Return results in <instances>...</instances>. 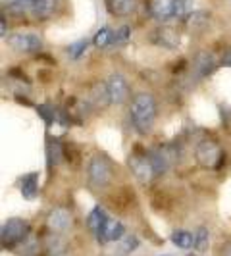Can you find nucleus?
I'll use <instances>...</instances> for the list:
<instances>
[{
  "label": "nucleus",
  "instance_id": "1",
  "mask_svg": "<svg viewBox=\"0 0 231 256\" xmlns=\"http://www.w3.org/2000/svg\"><path fill=\"white\" fill-rule=\"evenodd\" d=\"M131 124L141 135H146L154 126L156 120V100L150 92H137L131 100L129 108Z\"/></svg>",
  "mask_w": 231,
  "mask_h": 256
},
{
  "label": "nucleus",
  "instance_id": "2",
  "mask_svg": "<svg viewBox=\"0 0 231 256\" xmlns=\"http://www.w3.org/2000/svg\"><path fill=\"white\" fill-rule=\"evenodd\" d=\"M194 158L196 162L200 164L206 170H216V168L222 164V158H224V152L220 148V144L212 139H204L196 144L194 148Z\"/></svg>",
  "mask_w": 231,
  "mask_h": 256
},
{
  "label": "nucleus",
  "instance_id": "3",
  "mask_svg": "<svg viewBox=\"0 0 231 256\" xmlns=\"http://www.w3.org/2000/svg\"><path fill=\"white\" fill-rule=\"evenodd\" d=\"M87 178H89L90 187L94 189H104L110 180H112V168H110V162L96 154L92 156V160L89 162V168H87Z\"/></svg>",
  "mask_w": 231,
  "mask_h": 256
},
{
  "label": "nucleus",
  "instance_id": "4",
  "mask_svg": "<svg viewBox=\"0 0 231 256\" xmlns=\"http://www.w3.org/2000/svg\"><path fill=\"white\" fill-rule=\"evenodd\" d=\"M27 237H29V226H27V222H24V220L12 218L2 226L0 239H2V244L6 248H12L14 244L24 243Z\"/></svg>",
  "mask_w": 231,
  "mask_h": 256
},
{
  "label": "nucleus",
  "instance_id": "5",
  "mask_svg": "<svg viewBox=\"0 0 231 256\" xmlns=\"http://www.w3.org/2000/svg\"><path fill=\"white\" fill-rule=\"evenodd\" d=\"M6 42L10 48H14L16 52H24V54H33L42 48L40 37L33 33H14L6 37Z\"/></svg>",
  "mask_w": 231,
  "mask_h": 256
},
{
  "label": "nucleus",
  "instance_id": "6",
  "mask_svg": "<svg viewBox=\"0 0 231 256\" xmlns=\"http://www.w3.org/2000/svg\"><path fill=\"white\" fill-rule=\"evenodd\" d=\"M129 168H131V174L137 178L139 183L146 185L148 181H152L156 178V172H154V166L150 158H148V154L146 156H141V154L129 156Z\"/></svg>",
  "mask_w": 231,
  "mask_h": 256
},
{
  "label": "nucleus",
  "instance_id": "7",
  "mask_svg": "<svg viewBox=\"0 0 231 256\" xmlns=\"http://www.w3.org/2000/svg\"><path fill=\"white\" fill-rule=\"evenodd\" d=\"M156 46H162V48H168V50H176L181 46V35L178 29L170 26H160L154 29L152 37H150Z\"/></svg>",
  "mask_w": 231,
  "mask_h": 256
},
{
  "label": "nucleus",
  "instance_id": "8",
  "mask_svg": "<svg viewBox=\"0 0 231 256\" xmlns=\"http://www.w3.org/2000/svg\"><path fill=\"white\" fill-rule=\"evenodd\" d=\"M106 89L110 94V104H124L129 98V85L120 74H112L106 79Z\"/></svg>",
  "mask_w": 231,
  "mask_h": 256
},
{
  "label": "nucleus",
  "instance_id": "9",
  "mask_svg": "<svg viewBox=\"0 0 231 256\" xmlns=\"http://www.w3.org/2000/svg\"><path fill=\"white\" fill-rule=\"evenodd\" d=\"M126 235V228H124V224L122 222H118V220H112L108 218L106 220V224L102 226V230L98 231L94 237H96V241L98 243H110V241H120L122 237Z\"/></svg>",
  "mask_w": 231,
  "mask_h": 256
},
{
  "label": "nucleus",
  "instance_id": "10",
  "mask_svg": "<svg viewBox=\"0 0 231 256\" xmlns=\"http://www.w3.org/2000/svg\"><path fill=\"white\" fill-rule=\"evenodd\" d=\"M72 226V214L66 208H54L48 214V228L54 233H64Z\"/></svg>",
  "mask_w": 231,
  "mask_h": 256
},
{
  "label": "nucleus",
  "instance_id": "11",
  "mask_svg": "<svg viewBox=\"0 0 231 256\" xmlns=\"http://www.w3.org/2000/svg\"><path fill=\"white\" fill-rule=\"evenodd\" d=\"M192 68L198 77H208L214 70H216V58L212 52H198L192 60Z\"/></svg>",
  "mask_w": 231,
  "mask_h": 256
},
{
  "label": "nucleus",
  "instance_id": "12",
  "mask_svg": "<svg viewBox=\"0 0 231 256\" xmlns=\"http://www.w3.org/2000/svg\"><path fill=\"white\" fill-rule=\"evenodd\" d=\"M150 14L156 22L166 24L174 18V0H150Z\"/></svg>",
  "mask_w": 231,
  "mask_h": 256
},
{
  "label": "nucleus",
  "instance_id": "13",
  "mask_svg": "<svg viewBox=\"0 0 231 256\" xmlns=\"http://www.w3.org/2000/svg\"><path fill=\"white\" fill-rule=\"evenodd\" d=\"M106 6L112 16H118V18H126V16H131L137 8V0H106Z\"/></svg>",
  "mask_w": 231,
  "mask_h": 256
},
{
  "label": "nucleus",
  "instance_id": "14",
  "mask_svg": "<svg viewBox=\"0 0 231 256\" xmlns=\"http://www.w3.org/2000/svg\"><path fill=\"white\" fill-rule=\"evenodd\" d=\"M22 194L27 200H35V196L38 194V174H27L22 178Z\"/></svg>",
  "mask_w": 231,
  "mask_h": 256
},
{
  "label": "nucleus",
  "instance_id": "15",
  "mask_svg": "<svg viewBox=\"0 0 231 256\" xmlns=\"http://www.w3.org/2000/svg\"><path fill=\"white\" fill-rule=\"evenodd\" d=\"M92 42L96 48H108V46L116 44V31H112L110 27H100L92 38Z\"/></svg>",
  "mask_w": 231,
  "mask_h": 256
},
{
  "label": "nucleus",
  "instance_id": "16",
  "mask_svg": "<svg viewBox=\"0 0 231 256\" xmlns=\"http://www.w3.org/2000/svg\"><path fill=\"white\" fill-rule=\"evenodd\" d=\"M106 220H108V216H106L104 208H100V206H94V208L90 210L89 218H87V224H89L90 231L96 235L98 231L102 230V226L106 224Z\"/></svg>",
  "mask_w": 231,
  "mask_h": 256
},
{
  "label": "nucleus",
  "instance_id": "17",
  "mask_svg": "<svg viewBox=\"0 0 231 256\" xmlns=\"http://www.w3.org/2000/svg\"><path fill=\"white\" fill-rule=\"evenodd\" d=\"M44 246H46V252H48V256H64L66 250H68L64 239H62L60 235H54V233L46 237V243H44Z\"/></svg>",
  "mask_w": 231,
  "mask_h": 256
},
{
  "label": "nucleus",
  "instance_id": "18",
  "mask_svg": "<svg viewBox=\"0 0 231 256\" xmlns=\"http://www.w3.org/2000/svg\"><path fill=\"white\" fill-rule=\"evenodd\" d=\"M172 243L176 244L178 248H183V250H187V248H191L192 244H194V235H191L189 231L185 230H176L172 233Z\"/></svg>",
  "mask_w": 231,
  "mask_h": 256
},
{
  "label": "nucleus",
  "instance_id": "19",
  "mask_svg": "<svg viewBox=\"0 0 231 256\" xmlns=\"http://www.w3.org/2000/svg\"><path fill=\"white\" fill-rule=\"evenodd\" d=\"M56 0H33V12L31 16L35 18H48L54 14Z\"/></svg>",
  "mask_w": 231,
  "mask_h": 256
},
{
  "label": "nucleus",
  "instance_id": "20",
  "mask_svg": "<svg viewBox=\"0 0 231 256\" xmlns=\"http://www.w3.org/2000/svg\"><path fill=\"white\" fill-rule=\"evenodd\" d=\"M137 246H139V239H137L135 235H124V237L120 239V244L116 246V254L128 256V254H131L133 250H137Z\"/></svg>",
  "mask_w": 231,
  "mask_h": 256
},
{
  "label": "nucleus",
  "instance_id": "21",
  "mask_svg": "<svg viewBox=\"0 0 231 256\" xmlns=\"http://www.w3.org/2000/svg\"><path fill=\"white\" fill-rule=\"evenodd\" d=\"M194 0H174V18L185 20L192 14Z\"/></svg>",
  "mask_w": 231,
  "mask_h": 256
},
{
  "label": "nucleus",
  "instance_id": "22",
  "mask_svg": "<svg viewBox=\"0 0 231 256\" xmlns=\"http://www.w3.org/2000/svg\"><path fill=\"white\" fill-rule=\"evenodd\" d=\"M208 20H210V14H206V12H192L189 18H185V22H187V26H189L191 31L204 29V26L208 24Z\"/></svg>",
  "mask_w": 231,
  "mask_h": 256
},
{
  "label": "nucleus",
  "instance_id": "23",
  "mask_svg": "<svg viewBox=\"0 0 231 256\" xmlns=\"http://www.w3.org/2000/svg\"><path fill=\"white\" fill-rule=\"evenodd\" d=\"M92 98H94V104H96L98 108H104V106L110 104V94H108V89H106V83H100V85L94 87Z\"/></svg>",
  "mask_w": 231,
  "mask_h": 256
},
{
  "label": "nucleus",
  "instance_id": "24",
  "mask_svg": "<svg viewBox=\"0 0 231 256\" xmlns=\"http://www.w3.org/2000/svg\"><path fill=\"white\" fill-rule=\"evenodd\" d=\"M208 243H210V233L206 228H198V230L194 231V248L198 250V252H204L206 248H208Z\"/></svg>",
  "mask_w": 231,
  "mask_h": 256
},
{
  "label": "nucleus",
  "instance_id": "25",
  "mask_svg": "<svg viewBox=\"0 0 231 256\" xmlns=\"http://www.w3.org/2000/svg\"><path fill=\"white\" fill-rule=\"evenodd\" d=\"M46 154H48V166H56L62 158V146L58 141H50L46 146Z\"/></svg>",
  "mask_w": 231,
  "mask_h": 256
},
{
  "label": "nucleus",
  "instance_id": "26",
  "mask_svg": "<svg viewBox=\"0 0 231 256\" xmlns=\"http://www.w3.org/2000/svg\"><path fill=\"white\" fill-rule=\"evenodd\" d=\"M37 112L48 126H52V124L58 120V110L52 108V106H48V104H40V106H37Z\"/></svg>",
  "mask_w": 231,
  "mask_h": 256
},
{
  "label": "nucleus",
  "instance_id": "27",
  "mask_svg": "<svg viewBox=\"0 0 231 256\" xmlns=\"http://www.w3.org/2000/svg\"><path fill=\"white\" fill-rule=\"evenodd\" d=\"M87 46H89V40H87V38H81V40H77V42H74V44H70V46H68V54H70V58L77 60L83 52L87 50Z\"/></svg>",
  "mask_w": 231,
  "mask_h": 256
},
{
  "label": "nucleus",
  "instance_id": "28",
  "mask_svg": "<svg viewBox=\"0 0 231 256\" xmlns=\"http://www.w3.org/2000/svg\"><path fill=\"white\" fill-rule=\"evenodd\" d=\"M131 37V27L124 26L116 31V44H122V42H128V38Z\"/></svg>",
  "mask_w": 231,
  "mask_h": 256
},
{
  "label": "nucleus",
  "instance_id": "29",
  "mask_svg": "<svg viewBox=\"0 0 231 256\" xmlns=\"http://www.w3.org/2000/svg\"><path fill=\"white\" fill-rule=\"evenodd\" d=\"M220 64L226 66V68H231V48L224 52V56H222V60H220Z\"/></svg>",
  "mask_w": 231,
  "mask_h": 256
},
{
  "label": "nucleus",
  "instance_id": "30",
  "mask_svg": "<svg viewBox=\"0 0 231 256\" xmlns=\"http://www.w3.org/2000/svg\"><path fill=\"white\" fill-rule=\"evenodd\" d=\"M8 35V26H6V16H2V20H0V37L6 38Z\"/></svg>",
  "mask_w": 231,
  "mask_h": 256
},
{
  "label": "nucleus",
  "instance_id": "31",
  "mask_svg": "<svg viewBox=\"0 0 231 256\" xmlns=\"http://www.w3.org/2000/svg\"><path fill=\"white\" fill-rule=\"evenodd\" d=\"M228 256H231V248H230V250H228Z\"/></svg>",
  "mask_w": 231,
  "mask_h": 256
},
{
  "label": "nucleus",
  "instance_id": "32",
  "mask_svg": "<svg viewBox=\"0 0 231 256\" xmlns=\"http://www.w3.org/2000/svg\"><path fill=\"white\" fill-rule=\"evenodd\" d=\"M160 256H174V254H160Z\"/></svg>",
  "mask_w": 231,
  "mask_h": 256
},
{
  "label": "nucleus",
  "instance_id": "33",
  "mask_svg": "<svg viewBox=\"0 0 231 256\" xmlns=\"http://www.w3.org/2000/svg\"><path fill=\"white\" fill-rule=\"evenodd\" d=\"M187 256H198V254H192V252H191V254H187Z\"/></svg>",
  "mask_w": 231,
  "mask_h": 256
}]
</instances>
